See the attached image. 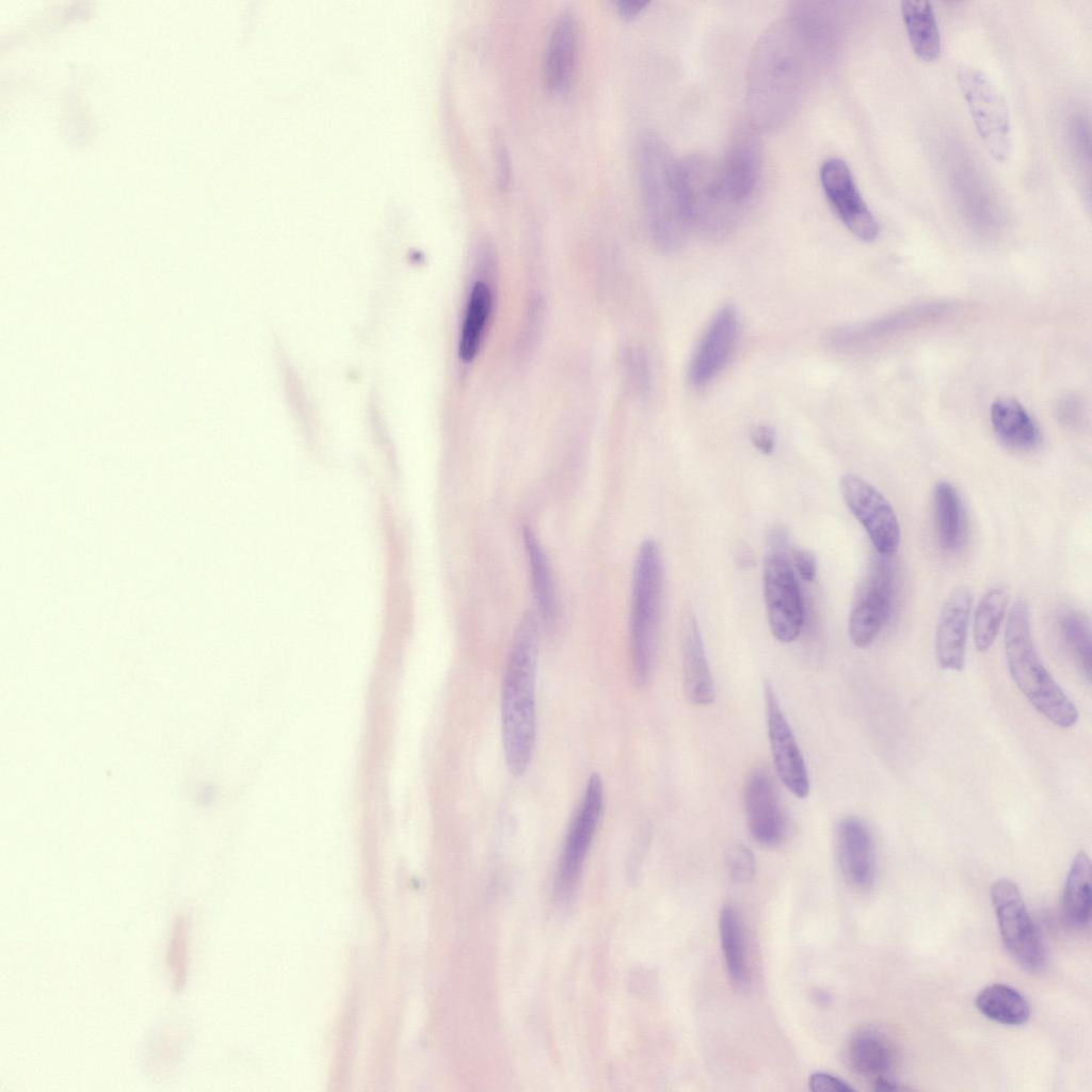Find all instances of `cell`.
Returning a JSON list of instances; mask_svg holds the SVG:
<instances>
[{
	"label": "cell",
	"instance_id": "34",
	"mask_svg": "<svg viewBox=\"0 0 1092 1092\" xmlns=\"http://www.w3.org/2000/svg\"><path fill=\"white\" fill-rule=\"evenodd\" d=\"M190 921L186 914H178L174 920L172 937L166 953V965L172 975L173 985L179 991L186 982L188 968Z\"/></svg>",
	"mask_w": 1092,
	"mask_h": 1092
},
{
	"label": "cell",
	"instance_id": "42",
	"mask_svg": "<svg viewBox=\"0 0 1092 1092\" xmlns=\"http://www.w3.org/2000/svg\"><path fill=\"white\" fill-rule=\"evenodd\" d=\"M647 4L648 1L621 0L617 2V10L623 17L633 18L640 14Z\"/></svg>",
	"mask_w": 1092,
	"mask_h": 1092
},
{
	"label": "cell",
	"instance_id": "33",
	"mask_svg": "<svg viewBox=\"0 0 1092 1092\" xmlns=\"http://www.w3.org/2000/svg\"><path fill=\"white\" fill-rule=\"evenodd\" d=\"M1063 640L1082 675L1091 679V636L1088 617L1078 611L1065 613L1061 620Z\"/></svg>",
	"mask_w": 1092,
	"mask_h": 1092
},
{
	"label": "cell",
	"instance_id": "8",
	"mask_svg": "<svg viewBox=\"0 0 1092 1092\" xmlns=\"http://www.w3.org/2000/svg\"><path fill=\"white\" fill-rule=\"evenodd\" d=\"M957 80L975 128L992 158L1000 163L1012 154V125L1007 101L981 69L963 65Z\"/></svg>",
	"mask_w": 1092,
	"mask_h": 1092
},
{
	"label": "cell",
	"instance_id": "23",
	"mask_svg": "<svg viewBox=\"0 0 1092 1092\" xmlns=\"http://www.w3.org/2000/svg\"><path fill=\"white\" fill-rule=\"evenodd\" d=\"M991 423L998 439L1009 448L1027 451L1041 443L1039 425L1014 399H999L992 404Z\"/></svg>",
	"mask_w": 1092,
	"mask_h": 1092
},
{
	"label": "cell",
	"instance_id": "36",
	"mask_svg": "<svg viewBox=\"0 0 1092 1092\" xmlns=\"http://www.w3.org/2000/svg\"><path fill=\"white\" fill-rule=\"evenodd\" d=\"M624 364L637 392L646 396L651 387V375L645 353L640 349H629L624 354Z\"/></svg>",
	"mask_w": 1092,
	"mask_h": 1092
},
{
	"label": "cell",
	"instance_id": "15",
	"mask_svg": "<svg viewBox=\"0 0 1092 1092\" xmlns=\"http://www.w3.org/2000/svg\"><path fill=\"white\" fill-rule=\"evenodd\" d=\"M744 810L751 836L768 848L780 846L788 834V819L776 785L766 768H755L744 785Z\"/></svg>",
	"mask_w": 1092,
	"mask_h": 1092
},
{
	"label": "cell",
	"instance_id": "18",
	"mask_svg": "<svg viewBox=\"0 0 1092 1092\" xmlns=\"http://www.w3.org/2000/svg\"><path fill=\"white\" fill-rule=\"evenodd\" d=\"M973 606V594L968 587H956L946 597L935 629V653L944 670L962 671L968 624Z\"/></svg>",
	"mask_w": 1092,
	"mask_h": 1092
},
{
	"label": "cell",
	"instance_id": "7",
	"mask_svg": "<svg viewBox=\"0 0 1092 1092\" xmlns=\"http://www.w3.org/2000/svg\"><path fill=\"white\" fill-rule=\"evenodd\" d=\"M762 583L771 632L781 642L794 641L803 628L804 609L790 563L788 531L782 525L767 535Z\"/></svg>",
	"mask_w": 1092,
	"mask_h": 1092
},
{
	"label": "cell",
	"instance_id": "6",
	"mask_svg": "<svg viewBox=\"0 0 1092 1092\" xmlns=\"http://www.w3.org/2000/svg\"><path fill=\"white\" fill-rule=\"evenodd\" d=\"M684 210L692 229L710 238L730 232L743 215L723 193L714 171V160L689 155L677 161Z\"/></svg>",
	"mask_w": 1092,
	"mask_h": 1092
},
{
	"label": "cell",
	"instance_id": "17",
	"mask_svg": "<svg viewBox=\"0 0 1092 1092\" xmlns=\"http://www.w3.org/2000/svg\"><path fill=\"white\" fill-rule=\"evenodd\" d=\"M739 318L732 305L721 307L706 327L689 366V382L707 386L728 362L738 338Z\"/></svg>",
	"mask_w": 1092,
	"mask_h": 1092
},
{
	"label": "cell",
	"instance_id": "10",
	"mask_svg": "<svg viewBox=\"0 0 1092 1092\" xmlns=\"http://www.w3.org/2000/svg\"><path fill=\"white\" fill-rule=\"evenodd\" d=\"M991 900L1009 954L1027 970L1040 969L1045 961L1044 948L1017 885L1009 879L996 880L991 886Z\"/></svg>",
	"mask_w": 1092,
	"mask_h": 1092
},
{
	"label": "cell",
	"instance_id": "21",
	"mask_svg": "<svg viewBox=\"0 0 1092 1092\" xmlns=\"http://www.w3.org/2000/svg\"><path fill=\"white\" fill-rule=\"evenodd\" d=\"M681 660L684 689L688 700L698 706L711 704L716 697L714 682L696 617L689 610L681 621Z\"/></svg>",
	"mask_w": 1092,
	"mask_h": 1092
},
{
	"label": "cell",
	"instance_id": "22",
	"mask_svg": "<svg viewBox=\"0 0 1092 1092\" xmlns=\"http://www.w3.org/2000/svg\"><path fill=\"white\" fill-rule=\"evenodd\" d=\"M937 314V307L930 309H911L904 312L866 323L842 326L834 330L828 337L829 346L840 353H852L871 347L878 340L885 338L895 330H901L920 318Z\"/></svg>",
	"mask_w": 1092,
	"mask_h": 1092
},
{
	"label": "cell",
	"instance_id": "27",
	"mask_svg": "<svg viewBox=\"0 0 1092 1092\" xmlns=\"http://www.w3.org/2000/svg\"><path fill=\"white\" fill-rule=\"evenodd\" d=\"M847 1059L856 1074L872 1079L886 1076L894 1062L886 1038L870 1028L861 1029L852 1035L847 1047Z\"/></svg>",
	"mask_w": 1092,
	"mask_h": 1092
},
{
	"label": "cell",
	"instance_id": "5",
	"mask_svg": "<svg viewBox=\"0 0 1092 1092\" xmlns=\"http://www.w3.org/2000/svg\"><path fill=\"white\" fill-rule=\"evenodd\" d=\"M663 565L658 544L644 540L635 561L631 581L629 641L631 668L639 686L648 681L657 648Z\"/></svg>",
	"mask_w": 1092,
	"mask_h": 1092
},
{
	"label": "cell",
	"instance_id": "39",
	"mask_svg": "<svg viewBox=\"0 0 1092 1092\" xmlns=\"http://www.w3.org/2000/svg\"><path fill=\"white\" fill-rule=\"evenodd\" d=\"M792 562L800 575L806 581L812 582L816 577V560L814 555L806 549H793Z\"/></svg>",
	"mask_w": 1092,
	"mask_h": 1092
},
{
	"label": "cell",
	"instance_id": "40",
	"mask_svg": "<svg viewBox=\"0 0 1092 1092\" xmlns=\"http://www.w3.org/2000/svg\"><path fill=\"white\" fill-rule=\"evenodd\" d=\"M1081 402L1075 397L1062 399L1058 405V418L1065 425H1075L1082 416Z\"/></svg>",
	"mask_w": 1092,
	"mask_h": 1092
},
{
	"label": "cell",
	"instance_id": "12",
	"mask_svg": "<svg viewBox=\"0 0 1092 1092\" xmlns=\"http://www.w3.org/2000/svg\"><path fill=\"white\" fill-rule=\"evenodd\" d=\"M841 496L868 534L878 555L890 557L900 544V526L886 498L869 482L854 473L840 479Z\"/></svg>",
	"mask_w": 1092,
	"mask_h": 1092
},
{
	"label": "cell",
	"instance_id": "29",
	"mask_svg": "<svg viewBox=\"0 0 1092 1092\" xmlns=\"http://www.w3.org/2000/svg\"><path fill=\"white\" fill-rule=\"evenodd\" d=\"M975 1005L985 1017L1002 1025H1023L1030 1016V1007L1026 998L1015 989L1002 983L989 984L980 990Z\"/></svg>",
	"mask_w": 1092,
	"mask_h": 1092
},
{
	"label": "cell",
	"instance_id": "2",
	"mask_svg": "<svg viewBox=\"0 0 1092 1092\" xmlns=\"http://www.w3.org/2000/svg\"><path fill=\"white\" fill-rule=\"evenodd\" d=\"M540 622L527 610L515 630L501 690V736L507 767L514 776L528 769L535 745V684Z\"/></svg>",
	"mask_w": 1092,
	"mask_h": 1092
},
{
	"label": "cell",
	"instance_id": "11",
	"mask_svg": "<svg viewBox=\"0 0 1092 1092\" xmlns=\"http://www.w3.org/2000/svg\"><path fill=\"white\" fill-rule=\"evenodd\" d=\"M603 780L593 773L569 823L560 855L556 886L562 898L573 893L599 826L605 802Z\"/></svg>",
	"mask_w": 1092,
	"mask_h": 1092
},
{
	"label": "cell",
	"instance_id": "16",
	"mask_svg": "<svg viewBox=\"0 0 1092 1092\" xmlns=\"http://www.w3.org/2000/svg\"><path fill=\"white\" fill-rule=\"evenodd\" d=\"M765 702L768 737L775 771L793 796L804 799L810 790L807 768L775 690L768 681L765 682Z\"/></svg>",
	"mask_w": 1092,
	"mask_h": 1092
},
{
	"label": "cell",
	"instance_id": "1",
	"mask_svg": "<svg viewBox=\"0 0 1092 1092\" xmlns=\"http://www.w3.org/2000/svg\"><path fill=\"white\" fill-rule=\"evenodd\" d=\"M833 49L792 9L756 43L748 73V108L755 127L773 130L797 111Z\"/></svg>",
	"mask_w": 1092,
	"mask_h": 1092
},
{
	"label": "cell",
	"instance_id": "37",
	"mask_svg": "<svg viewBox=\"0 0 1092 1092\" xmlns=\"http://www.w3.org/2000/svg\"><path fill=\"white\" fill-rule=\"evenodd\" d=\"M808 1086L815 1092H850L854 1090L844 1079L825 1072L813 1073L808 1079Z\"/></svg>",
	"mask_w": 1092,
	"mask_h": 1092
},
{
	"label": "cell",
	"instance_id": "26",
	"mask_svg": "<svg viewBox=\"0 0 1092 1092\" xmlns=\"http://www.w3.org/2000/svg\"><path fill=\"white\" fill-rule=\"evenodd\" d=\"M1091 909V862L1085 851H1079L1065 879L1062 916L1071 928L1085 929L1090 924Z\"/></svg>",
	"mask_w": 1092,
	"mask_h": 1092
},
{
	"label": "cell",
	"instance_id": "20",
	"mask_svg": "<svg viewBox=\"0 0 1092 1092\" xmlns=\"http://www.w3.org/2000/svg\"><path fill=\"white\" fill-rule=\"evenodd\" d=\"M579 52V25L571 11L561 12L548 32L543 54V77L553 93H563L572 84Z\"/></svg>",
	"mask_w": 1092,
	"mask_h": 1092
},
{
	"label": "cell",
	"instance_id": "41",
	"mask_svg": "<svg viewBox=\"0 0 1092 1092\" xmlns=\"http://www.w3.org/2000/svg\"><path fill=\"white\" fill-rule=\"evenodd\" d=\"M495 154L498 170V180L501 187H504L509 180V160L504 147L500 141L495 142Z\"/></svg>",
	"mask_w": 1092,
	"mask_h": 1092
},
{
	"label": "cell",
	"instance_id": "13",
	"mask_svg": "<svg viewBox=\"0 0 1092 1092\" xmlns=\"http://www.w3.org/2000/svg\"><path fill=\"white\" fill-rule=\"evenodd\" d=\"M761 144L756 129L739 127L719 159L714 160L717 179L726 197L743 211L752 202L761 177Z\"/></svg>",
	"mask_w": 1092,
	"mask_h": 1092
},
{
	"label": "cell",
	"instance_id": "14",
	"mask_svg": "<svg viewBox=\"0 0 1092 1092\" xmlns=\"http://www.w3.org/2000/svg\"><path fill=\"white\" fill-rule=\"evenodd\" d=\"M824 195L833 211L857 239L871 242L879 235L877 219L865 203L848 164L839 158L825 160L819 171Z\"/></svg>",
	"mask_w": 1092,
	"mask_h": 1092
},
{
	"label": "cell",
	"instance_id": "3",
	"mask_svg": "<svg viewBox=\"0 0 1092 1092\" xmlns=\"http://www.w3.org/2000/svg\"><path fill=\"white\" fill-rule=\"evenodd\" d=\"M677 161L659 136H641L637 167L645 221L653 242L665 252L680 248L691 231L681 203Z\"/></svg>",
	"mask_w": 1092,
	"mask_h": 1092
},
{
	"label": "cell",
	"instance_id": "31",
	"mask_svg": "<svg viewBox=\"0 0 1092 1092\" xmlns=\"http://www.w3.org/2000/svg\"><path fill=\"white\" fill-rule=\"evenodd\" d=\"M492 310V292L487 284L477 280L472 285L459 342V355L471 362L480 348L486 322Z\"/></svg>",
	"mask_w": 1092,
	"mask_h": 1092
},
{
	"label": "cell",
	"instance_id": "30",
	"mask_svg": "<svg viewBox=\"0 0 1092 1092\" xmlns=\"http://www.w3.org/2000/svg\"><path fill=\"white\" fill-rule=\"evenodd\" d=\"M720 942L727 974L737 986L749 981V964L741 917L733 905H725L719 916Z\"/></svg>",
	"mask_w": 1092,
	"mask_h": 1092
},
{
	"label": "cell",
	"instance_id": "4",
	"mask_svg": "<svg viewBox=\"0 0 1092 1092\" xmlns=\"http://www.w3.org/2000/svg\"><path fill=\"white\" fill-rule=\"evenodd\" d=\"M1005 653L1012 679L1033 708L1056 726H1073L1078 720V710L1039 656L1025 599L1015 600L1009 611L1005 627Z\"/></svg>",
	"mask_w": 1092,
	"mask_h": 1092
},
{
	"label": "cell",
	"instance_id": "9",
	"mask_svg": "<svg viewBox=\"0 0 1092 1092\" xmlns=\"http://www.w3.org/2000/svg\"><path fill=\"white\" fill-rule=\"evenodd\" d=\"M896 592L895 565L889 557L878 555L869 563L849 615L848 633L855 646L868 647L877 639L893 613Z\"/></svg>",
	"mask_w": 1092,
	"mask_h": 1092
},
{
	"label": "cell",
	"instance_id": "43",
	"mask_svg": "<svg viewBox=\"0 0 1092 1092\" xmlns=\"http://www.w3.org/2000/svg\"><path fill=\"white\" fill-rule=\"evenodd\" d=\"M873 1089L876 1091H897L900 1089L899 1085L887 1076H881L873 1079Z\"/></svg>",
	"mask_w": 1092,
	"mask_h": 1092
},
{
	"label": "cell",
	"instance_id": "24",
	"mask_svg": "<svg viewBox=\"0 0 1092 1092\" xmlns=\"http://www.w3.org/2000/svg\"><path fill=\"white\" fill-rule=\"evenodd\" d=\"M523 540L528 560L532 593L537 616L546 626H551L557 616V595L553 577L545 550L530 526L523 529Z\"/></svg>",
	"mask_w": 1092,
	"mask_h": 1092
},
{
	"label": "cell",
	"instance_id": "44",
	"mask_svg": "<svg viewBox=\"0 0 1092 1092\" xmlns=\"http://www.w3.org/2000/svg\"><path fill=\"white\" fill-rule=\"evenodd\" d=\"M813 998L819 1006H828L831 1001L829 993L822 990L814 992Z\"/></svg>",
	"mask_w": 1092,
	"mask_h": 1092
},
{
	"label": "cell",
	"instance_id": "28",
	"mask_svg": "<svg viewBox=\"0 0 1092 1092\" xmlns=\"http://www.w3.org/2000/svg\"><path fill=\"white\" fill-rule=\"evenodd\" d=\"M933 509L938 542L947 551L961 548L965 536V515L957 488L940 481L933 489Z\"/></svg>",
	"mask_w": 1092,
	"mask_h": 1092
},
{
	"label": "cell",
	"instance_id": "38",
	"mask_svg": "<svg viewBox=\"0 0 1092 1092\" xmlns=\"http://www.w3.org/2000/svg\"><path fill=\"white\" fill-rule=\"evenodd\" d=\"M750 438L753 446L762 454H770L773 452L776 435L773 428L767 424H757L752 428L750 432Z\"/></svg>",
	"mask_w": 1092,
	"mask_h": 1092
},
{
	"label": "cell",
	"instance_id": "25",
	"mask_svg": "<svg viewBox=\"0 0 1092 1092\" xmlns=\"http://www.w3.org/2000/svg\"><path fill=\"white\" fill-rule=\"evenodd\" d=\"M901 16L910 46L924 62L935 61L941 53V34L932 4L924 0H903Z\"/></svg>",
	"mask_w": 1092,
	"mask_h": 1092
},
{
	"label": "cell",
	"instance_id": "35",
	"mask_svg": "<svg viewBox=\"0 0 1092 1092\" xmlns=\"http://www.w3.org/2000/svg\"><path fill=\"white\" fill-rule=\"evenodd\" d=\"M725 864L729 877L738 883L750 881L756 869L752 851L742 844H734L727 849Z\"/></svg>",
	"mask_w": 1092,
	"mask_h": 1092
},
{
	"label": "cell",
	"instance_id": "32",
	"mask_svg": "<svg viewBox=\"0 0 1092 1092\" xmlns=\"http://www.w3.org/2000/svg\"><path fill=\"white\" fill-rule=\"evenodd\" d=\"M1007 606L1008 592L1001 584L989 589L979 600L973 620L974 642L979 652H986L994 644Z\"/></svg>",
	"mask_w": 1092,
	"mask_h": 1092
},
{
	"label": "cell",
	"instance_id": "19",
	"mask_svg": "<svg viewBox=\"0 0 1092 1092\" xmlns=\"http://www.w3.org/2000/svg\"><path fill=\"white\" fill-rule=\"evenodd\" d=\"M837 858L846 882L866 889L876 877V850L868 824L856 816L842 818L836 830Z\"/></svg>",
	"mask_w": 1092,
	"mask_h": 1092
}]
</instances>
